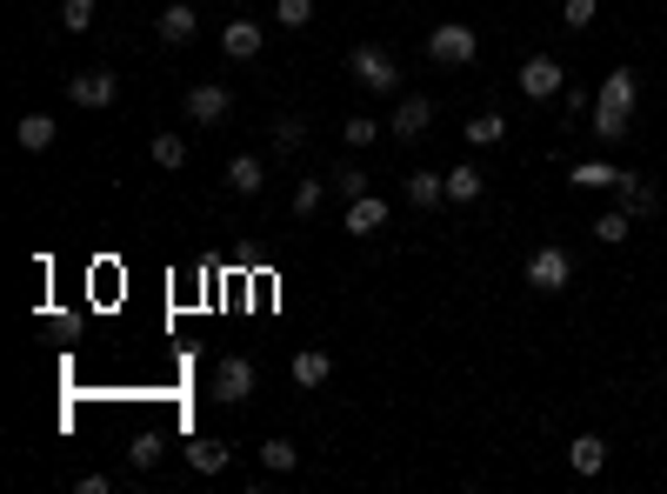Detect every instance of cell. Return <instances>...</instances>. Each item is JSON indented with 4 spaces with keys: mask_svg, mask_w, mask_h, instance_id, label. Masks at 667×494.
Listing matches in <instances>:
<instances>
[{
    "mask_svg": "<svg viewBox=\"0 0 667 494\" xmlns=\"http://www.w3.org/2000/svg\"><path fill=\"white\" fill-rule=\"evenodd\" d=\"M528 288H534V294H561V288H574V255H567V247H554V240L534 247V255H528Z\"/></svg>",
    "mask_w": 667,
    "mask_h": 494,
    "instance_id": "6da1fadb",
    "label": "cell"
},
{
    "mask_svg": "<svg viewBox=\"0 0 667 494\" xmlns=\"http://www.w3.org/2000/svg\"><path fill=\"white\" fill-rule=\"evenodd\" d=\"M348 74L361 80L368 94H400V67H394L387 47H354V54H348Z\"/></svg>",
    "mask_w": 667,
    "mask_h": 494,
    "instance_id": "7a4b0ae2",
    "label": "cell"
},
{
    "mask_svg": "<svg viewBox=\"0 0 667 494\" xmlns=\"http://www.w3.org/2000/svg\"><path fill=\"white\" fill-rule=\"evenodd\" d=\"M481 54V34L467 27V21H441L434 34H428V60H441V67H467Z\"/></svg>",
    "mask_w": 667,
    "mask_h": 494,
    "instance_id": "3957f363",
    "label": "cell"
},
{
    "mask_svg": "<svg viewBox=\"0 0 667 494\" xmlns=\"http://www.w3.org/2000/svg\"><path fill=\"white\" fill-rule=\"evenodd\" d=\"M114 94H121V80H114L108 67H80V74H67V101H74V108H114Z\"/></svg>",
    "mask_w": 667,
    "mask_h": 494,
    "instance_id": "277c9868",
    "label": "cell"
},
{
    "mask_svg": "<svg viewBox=\"0 0 667 494\" xmlns=\"http://www.w3.org/2000/svg\"><path fill=\"white\" fill-rule=\"evenodd\" d=\"M561 88H567V67H561L554 54H528V60H521V94H528V101H554Z\"/></svg>",
    "mask_w": 667,
    "mask_h": 494,
    "instance_id": "5b68a950",
    "label": "cell"
},
{
    "mask_svg": "<svg viewBox=\"0 0 667 494\" xmlns=\"http://www.w3.org/2000/svg\"><path fill=\"white\" fill-rule=\"evenodd\" d=\"M428 127H434V101H428V94H400V101H394V121H387L394 141H421Z\"/></svg>",
    "mask_w": 667,
    "mask_h": 494,
    "instance_id": "8992f818",
    "label": "cell"
},
{
    "mask_svg": "<svg viewBox=\"0 0 667 494\" xmlns=\"http://www.w3.org/2000/svg\"><path fill=\"white\" fill-rule=\"evenodd\" d=\"M247 394H255V361H247V355H227L221 368H214V401H247Z\"/></svg>",
    "mask_w": 667,
    "mask_h": 494,
    "instance_id": "52a82bcc",
    "label": "cell"
},
{
    "mask_svg": "<svg viewBox=\"0 0 667 494\" xmlns=\"http://www.w3.org/2000/svg\"><path fill=\"white\" fill-rule=\"evenodd\" d=\"M227 114H234V94L221 88V80H201V88H188V121L214 127V121H227Z\"/></svg>",
    "mask_w": 667,
    "mask_h": 494,
    "instance_id": "ba28073f",
    "label": "cell"
},
{
    "mask_svg": "<svg viewBox=\"0 0 667 494\" xmlns=\"http://www.w3.org/2000/svg\"><path fill=\"white\" fill-rule=\"evenodd\" d=\"M261 47H268V27H261V21H227V27H221V54H227V60H255Z\"/></svg>",
    "mask_w": 667,
    "mask_h": 494,
    "instance_id": "9c48e42d",
    "label": "cell"
},
{
    "mask_svg": "<svg viewBox=\"0 0 667 494\" xmlns=\"http://www.w3.org/2000/svg\"><path fill=\"white\" fill-rule=\"evenodd\" d=\"M154 27H160V41H167V47H188V41L201 34V14L188 8V0H167V8H160V21H154Z\"/></svg>",
    "mask_w": 667,
    "mask_h": 494,
    "instance_id": "30bf717a",
    "label": "cell"
},
{
    "mask_svg": "<svg viewBox=\"0 0 667 494\" xmlns=\"http://www.w3.org/2000/svg\"><path fill=\"white\" fill-rule=\"evenodd\" d=\"M595 101H601V108H621V114H634V101H641V80H634L628 67H614V74L601 80V88H595Z\"/></svg>",
    "mask_w": 667,
    "mask_h": 494,
    "instance_id": "8fae6325",
    "label": "cell"
},
{
    "mask_svg": "<svg viewBox=\"0 0 667 494\" xmlns=\"http://www.w3.org/2000/svg\"><path fill=\"white\" fill-rule=\"evenodd\" d=\"M614 201L634 214V221H647V214H660V194L641 181V175H621V188H614Z\"/></svg>",
    "mask_w": 667,
    "mask_h": 494,
    "instance_id": "7c38bea8",
    "label": "cell"
},
{
    "mask_svg": "<svg viewBox=\"0 0 667 494\" xmlns=\"http://www.w3.org/2000/svg\"><path fill=\"white\" fill-rule=\"evenodd\" d=\"M348 234H381L387 227V201L381 194H361V201H348V221H341Z\"/></svg>",
    "mask_w": 667,
    "mask_h": 494,
    "instance_id": "4fadbf2b",
    "label": "cell"
},
{
    "mask_svg": "<svg viewBox=\"0 0 667 494\" xmlns=\"http://www.w3.org/2000/svg\"><path fill=\"white\" fill-rule=\"evenodd\" d=\"M407 201H414V207H441V201H448V175L414 168V175H407Z\"/></svg>",
    "mask_w": 667,
    "mask_h": 494,
    "instance_id": "5bb4252c",
    "label": "cell"
},
{
    "mask_svg": "<svg viewBox=\"0 0 667 494\" xmlns=\"http://www.w3.org/2000/svg\"><path fill=\"white\" fill-rule=\"evenodd\" d=\"M567 461H574V474H601L608 468V441L601 435H574L567 441Z\"/></svg>",
    "mask_w": 667,
    "mask_h": 494,
    "instance_id": "9a60e30c",
    "label": "cell"
},
{
    "mask_svg": "<svg viewBox=\"0 0 667 494\" xmlns=\"http://www.w3.org/2000/svg\"><path fill=\"white\" fill-rule=\"evenodd\" d=\"M227 461H234V448H227V441H207V435H201V441H188V468H194V474H221Z\"/></svg>",
    "mask_w": 667,
    "mask_h": 494,
    "instance_id": "2e32d148",
    "label": "cell"
},
{
    "mask_svg": "<svg viewBox=\"0 0 667 494\" xmlns=\"http://www.w3.org/2000/svg\"><path fill=\"white\" fill-rule=\"evenodd\" d=\"M261 181H268V168H261L255 154H234V160H227V188H234V194H261Z\"/></svg>",
    "mask_w": 667,
    "mask_h": 494,
    "instance_id": "e0dca14e",
    "label": "cell"
},
{
    "mask_svg": "<svg viewBox=\"0 0 667 494\" xmlns=\"http://www.w3.org/2000/svg\"><path fill=\"white\" fill-rule=\"evenodd\" d=\"M621 175H628V168H608V160H574V175H567V181L595 194V188H621Z\"/></svg>",
    "mask_w": 667,
    "mask_h": 494,
    "instance_id": "ac0fdd59",
    "label": "cell"
},
{
    "mask_svg": "<svg viewBox=\"0 0 667 494\" xmlns=\"http://www.w3.org/2000/svg\"><path fill=\"white\" fill-rule=\"evenodd\" d=\"M481 188H487V175L474 168V160H461V168H448V201H481Z\"/></svg>",
    "mask_w": 667,
    "mask_h": 494,
    "instance_id": "d6986e66",
    "label": "cell"
},
{
    "mask_svg": "<svg viewBox=\"0 0 667 494\" xmlns=\"http://www.w3.org/2000/svg\"><path fill=\"white\" fill-rule=\"evenodd\" d=\"M54 134H60V127H54L47 114H21V127H14V141H21L27 154H47V147H54Z\"/></svg>",
    "mask_w": 667,
    "mask_h": 494,
    "instance_id": "ffe728a7",
    "label": "cell"
},
{
    "mask_svg": "<svg viewBox=\"0 0 667 494\" xmlns=\"http://www.w3.org/2000/svg\"><path fill=\"white\" fill-rule=\"evenodd\" d=\"M327 374H334V361L320 348H301L294 355V388H327Z\"/></svg>",
    "mask_w": 667,
    "mask_h": 494,
    "instance_id": "44dd1931",
    "label": "cell"
},
{
    "mask_svg": "<svg viewBox=\"0 0 667 494\" xmlns=\"http://www.w3.org/2000/svg\"><path fill=\"white\" fill-rule=\"evenodd\" d=\"M147 154H154V168H167V175L188 168V141H181V134H154V141H147Z\"/></svg>",
    "mask_w": 667,
    "mask_h": 494,
    "instance_id": "7402d4cb",
    "label": "cell"
},
{
    "mask_svg": "<svg viewBox=\"0 0 667 494\" xmlns=\"http://www.w3.org/2000/svg\"><path fill=\"white\" fill-rule=\"evenodd\" d=\"M628 234H634V214H628V207H608V214L595 221V240H601V247H621Z\"/></svg>",
    "mask_w": 667,
    "mask_h": 494,
    "instance_id": "603a6c76",
    "label": "cell"
},
{
    "mask_svg": "<svg viewBox=\"0 0 667 494\" xmlns=\"http://www.w3.org/2000/svg\"><path fill=\"white\" fill-rule=\"evenodd\" d=\"M500 141H508V121L500 114H474L467 121V147H500Z\"/></svg>",
    "mask_w": 667,
    "mask_h": 494,
    "instance_id": "cb8c5ba5",
    "label": "cell"
},
{
    "mask_svg": "<svg viewBox=\"0 0 667 494\" xmlns=\"http://www.w3.org/2000/svg\"><path fill=\"white\" fill-rule=\"evenodd\" d=\"M307 141V121L301 114H274V154H301Z\"/></svg>",
    "mask_w": 667,
    "mask_h": 494,
    "instance_id": "d4e9b609",
    "label": "cell"
},
{
    "mask_svg": "<svg viewBox=\"0 0 667 494\" xmlns=\"http://www.w3.org/2000/svg\"><path fill=\"white\" fill-rule=\"evenodd\" d=\"M327 181H334V194H341V201H361V194H368V175L354 168V160H341V168H334Z\"/></svg>",
    "mask_w": 667,
    "mask_h": 494,
    "instance_id": "484cf974",
    "label": "cell"
},
{
    "mask_svg": "<svg viewBox=\"0 0 667 494\" xmlns=\"http://www.w3.org/2000/svg\"><path fill=\"white\" fill-rule=\"evenodd\" d=\"M327 188H334V181H301V188H294V214H301V221H314V214H320V201H327Z\"/></svg>",
    "mask_w": 667,
    "mask_h": 494,
    "instance_id": "4316f807",
    "label": "cell"
},
{
    "mask_svg": "<svg viewBox=\"0 0 667 494\" xmlns=\"http://www.w3.org/2000/svg\"><path fill=\"white\" fill-rule=\"evenodd\" d=\"M261 461H268V474H287V468H294V461H301V448H294V441H281V435H274V441H261Z\"/></svg>",
    "mask_w": 667,
    "mask_h": 494,
    "instance_id": "83f0119b",
    "label": "cell"
},
{
    "mask_svg": "<svg viewBox=\"0 0 667 494\" xmlns=\"http://www.w3.org/2000/svg\"><path fill=\"white\" fill-rule=\"evenodd\" d=\"M60 27L67 34H88L94 27V0H60Z\"/></svg>",
    "mask_w": 667,
    "mask_h": 494,
    "instance_id": "f1b7e54d",
    "label": "cell"
},
{
    "mask_svg": "<svg viewBox=\"0 0 667 494\" xmlns=\"http://www.w3.org/2000/svg\"><path fill=\"white\" fill-rule=\"evenodd\" d=\"M381 134H387V127H381V121H368V114H354V121L341 127V141H348V147H374Z\"/></svg>",
    "mask_w": 667,
    "mask_h": 494,
    "instance_id": "f546056e",
    "label": "cell"
},
{
    "mask_svg": "<svg viewBox=\"0 0 667 494\" xmlns=\"http://www.w3.org/2000/svg\"><path fill=\"white\" fill-rule=\"evenodd\" d=\"M160 448H167V441H160V435H134V441H127V461H134V468H140V474H147V468H154V461H160Z\"/></svg>",
    "mask_w": 667,
    "mask_h": 494,
    "instance_id": "4dcf8cb0",
    "label": "cell"
},
{
    "mask_svg": "<svg viewBox=\"0 0 667 494\" xmlns=\"http://www.w3.org/2000/svg\"><path fill=\"white\" fill-rule=\"evenodd\" d=\"M274 21H281V27H294V34H301V27H307V21H314V0H281V8H274Z\"/></svg>",
    "mask_w": 667,
    "mask_h": 494,
    "instance_id": "1f68e13d",
    "label": "cell"
},
{
    "mask_svg": "<svg viewBox=\"0 0 667 494\" xmlns=\"http://www.w3.org/2000/svg\"><path fill=\"white\" fill-rule=\"evenodd\" d=\"M595 14H601V0H561V21L567 27H595Z\"/></svg>",
    "mask_w": 667,
    "mask_h": 494,
    "instance_id": "d6a6232c",
    "label": "cell"
},
{
    "mask_svg": "<svg viewBox=\"0 0 667 494\" xmlns=\"http://www.w3.org/2000/svg\"><path fill=\"white\" fill-rule=\"evenodd\" d=\"M561 101H567V121H580V114H595V94H588V88H561Z\"/></svg>",
    "mask_w": 667,
    "mask_h": 494,
    "instance_id": "836d02e7",
    "label": "cell"
}]
</instances>
